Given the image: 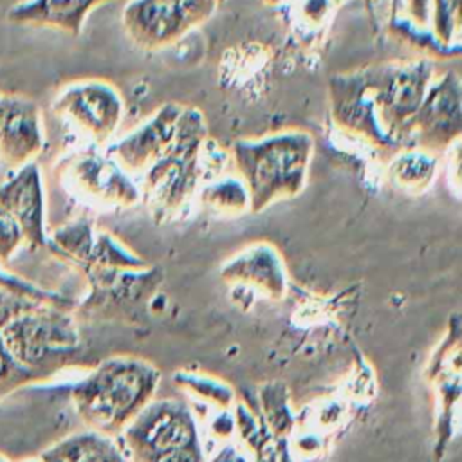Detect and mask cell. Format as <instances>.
<instances>
[{"label":"cell","mask_w":462,"mask_h":462,"mask_svg":"<svg viewBox=\"0 0 462 462\" xmlns=\"http://www.w3.org/2000/svg\"><path fill=\"white\" fill-rule=\"evenodd\" d=\"M211 462H249L235 446L227 444L224 448H220V451L213 457Z\"/></svg>","instance_id":"cell-29"},{"label":"cell","mask_w":462,"mask_h":462,"mask_svg":"<svg viewBox=\"0 0 462 462\" xmlns=\"http://www.w3.org/2000/svg\"><path fill=\"white\" fill-rule=\"evenodd\" d=\"M200 204L217 217H236L249 211V195L238 175L208 180L197 193Z\"/></svg>","instance_id":"cell-22"},{"label":"cell","mask_w":462,"mask_h":462,"mask_svg":"<svg viewBox=\"0 0 462 462\" xmlns=\"http://www.w3.org/2000/svg\"><path fill=\"white\" fill-rule=\"evenodd\" d=\"M226 0H130L123 9L128 38L157 51L173 45L189 31L208 22Z\"/></svg>","instance_id":"cell-9"},{"label":"cell","mask_w":462,"mask_h":462,"mask_svg":"<svg viewBox=\"0 0 462 462\" xmlns=\"http://www.w3.org/2000/svg\"><path fill=\"white\" fill-rule=\"evenodd\" d=\"M45 148L38 103L23 94L0 92V166L7 171L36 162Z\"/></svg>","instance_id":"cell-12"},{"label":"cell","mask_w":462,"mask_h":462,"mask_svg":"<svg viewBox=\"0 0 462 462\" xmlns=\"http://www.w3.org/2000/svg\"><path fill=\"white\" fill-rule=\"evenodd\" d=\"M25 245V236L16 220L0 208V265H7Z\"/></svg>","instance_id":"cell-28"},{"label":"cell","mask_w":462,"mask_h":462,"mask_svg":"<svg viewBox=\"0 0 462 462\" xmlns=\"http://www.w3.org/2000/svg\"><path fill=\"white\" fill-rule=\"evenodd\" d=\"M96 233L94 222L88 217H76L49 233L47 247L52 254L79 269L90 254Z\"/></svg>","instance_id":"cell-21"},{"label":"cell","mask_w":462,"mask_h":462,"mask_svg":"<svg viewBox=\"0 0 462 462\" xmlns=\"http://www.w3.org/2000/svg\"><path fill=\"white\" fill-rule=\"evenodd\" d=\"M161 370L146 359L114 356L69 388L76 413L92 431L116 437L153 401Z\"/></svg>","instance_id":"cell-3"},{"label":"cell","mask_w":462,"mask_h":462,"mask_svg":"<svg viewBox=\"0 0 462 462\" xmlns=\"http://www.w3.org/2000/svg\"><path fill=\"white\" fill-rule=\"evenodd\" d=\"M462 134V83L455 70L433 78L413 121L410 146L448 150Z\"/></svg>","instance_id":"cell-11"},{"label":"cell","mask_w":462,"mask_h":462,"mask_svg":"<svg viewBox=\"0 0 462 462\" xmlns=\"http://www.w3.org/2000/svg\"><path fill=\"white\" fill-rule=\"evenodd\" d=\"M0 291L16 294V296H23L34 301H42V303H52V305H60V307H69V309H76L74 301L56 291H49L43 289L11 271H7V267L0 265Z\"/></svg>","instance_id":"cell-25"},{"label":"cell","mask_w":462,"mask_h":462,"mask_svg":"<svg viewBox=\"0 0 462 462\" xmlns=\"http://www.w3.org/2000/svg\"><path fill=\"white\" fill-rule=\"evenodd\" d=\"M229 159L211 141L206 117L197 106H184L170 146L143 171L141 202L155 224L171 222L182 213L199 189L222 175L215 168Z\"/></svg>","instance_id":"cell-2"},{"label":"cell","mask_w":462,"mask_h":462,"mask_svg":"<svg viewBox=\"0 0 462 462\" xmlns=\"http://www.w3.org/2000/svg\"><path fill=\"white\" fill-rule=\"evenodd\" d=\"M0 337L36 381L74 365L83 352L74 309L52 303L27 301L0 325Z\"/></svg>","instance_id":"cell-5"},{"label":"cell","mask_w":462,"mask_h":462,"mask_svg":"<svg viewBox=\"0 0 462 462\" xmlns=\"http://www.w3.org/2000/svg\"><path fill=\"white\" fill-rule=\"evenodd\" d=\"M148 267L146 260L137 253L128 249L117 236L97 231L94 238V245L87 262L79 267L81 271L88 269H144Z\"/></svg>","instance_id":"cell-23"},{"label":"cell","mask_w":462,"mask_h":462,"mask_svg":"<svg viewBox=\"0 0 462 462\" xmlns=\"http://www.w3.org/2000/svg\"><path fill=\"white\" fill-rule=\"evenodd\" d=\"M431 36L444 58L460 54V0H433Z\"/></svg>","instance_id":"cell-24"},{"label":"cell","mask_w":462,"mask_h":462,"mask_svg":"<svg viewBox=\"0 0 462 462\" xmlns=\"http://www.w3.org/2000/svg\"><path fill=\"white\" fill-rule=\"evenodd\" d=\"M40 462H130V457L116 437L87 430L52 444Z\"/></svg>","instance_id":"cell-18"},{"label":"cell","mask_w":462,"mask_h":462,"mask_svg":"<svg viewBox=\"0 0 462 462\" xmlns=\"http://www.w3.org/2000/svg\"><path fill=\"white\" fill-rule=\"evenodd\" d=\"M431 5L433 0H393L390 29L410 45L444 58L430 31Z\"/></svg>","instance_id":"cell-20"},{"label":"cell","mask_w":462,"mask_h":462,"mask_svg":"<svg viewBox=\"0 0 462 462\" xmlns=\"http://www.w3.org/2000/svg\"><path fill=\"white\" fill-rule=\"evenodd\" d=\"M135 462H204L197 420L184 401H150L123 430Z\"/></svg>","instance_id":"cell-6"},{"label":"cell","mask_w":462,"mask_h":462,"mask_svg":"<svg viewBox=\"0 0 462 462\" xmlns=\"http://www.w3.org/2000/svg\"><path fill=\"white\" fill-rule=\"evenodd\" d=\"M460 316L453 314L448 328L433 348L426 365V379L435 392V446L433 455L440 460L458 431V402L462 393L460 357Z\"/></svg>","instance_id":"cell-10"},{"label":"cell","mask_w":462,"mask_h":462,"mask_svg":"<svg viewBox=\"0 0 462 462\" xmlns=\"http://www.w3.org/2000/svg\"><path fill=\"white\" fill-rule=\"evenodd\" d=\"M437 170V153L415 146H406L392 155L388 164V179L402 193L420 195L431 186Z\"/></svg>","instance_id":"cell-19"},{"label":"cell","mask_w":462,"mask_h":462,"mask_svg":"<svg viewBox=\"0 0 462 462\" xmlns=\"http://www.w3.org/2000/svg\"><path fill=\"white\" fill-rule=\"evenodd\" d=\"M52 114L87 146L106 144L117 132L125 103L121 92L105 79H78L61 87L52 103Z\"/></svg>","instance_id":"cell-8"},{"label":"cell","mask_w":462,"mask_h":462,"mask_svg":"<svg viewBox=\"0 0 462 462\" xmlns=\"http://www.w3.org/2000/svg\"><path fill=\"white\" fill-rule=\"evenodd\" d=\"M314 139L305 130H280L233 143L229 159L249 195V211L298 197L307 182Z\"/></svg>","instance_id":"cell-4"},{"label":"cell","mask_w":462,"mask_h":462,"mask_svg":"<svg viewBox=\"0 0 462 462\" xmlns=\"http://www.w3.org/2000/svg\"><path fill=\"white\" fill-rule=\"evenodd\" d=\"M54 177L65 195L87 209L114 211L141 202L134 177L96 146L63 153L54 162Z\"/></svg>","instance_id":"cell-7"},{"label":"cell","mask_w":462,"mask_h":462,"mask_svg":"<svg viewBox=\"0 0 462 462\" xmlns=\"http://www.w3.org/2000/svg\"><path fill=\"white\" fill-rule=\"evenodd\" d=\"M175 379L179 384L191 388V392L199 393L204 399L215 401L220 406H227L233 401V390L218 379H211L200 374H184V375H177Z\"/></svg>","instance_id":"cell-27"},{"label":"cell","mask_w":462,"mask_h":462,"mask_svg":"<svg viewBox=\"0 0 462 462\" xmlns=\"http://www.w3.org/2000/svg\"><path fill=\"white\" fill-rule=\"evenodd\" d=\"M110 0H20L7 11L13 25L54 29L79 36L88 14Z\"/></svg>","instance_id":"cell-17"},{"label":"cell","mask_w":462,"mask_h":462,"mask_svg":"<svg viewBox=\"0 0 462 462\" xmlns=\"http://www.w3.org/2000/svg\"><path fill=\"white\" fill-rule=\"evenodd\" d=\"M0 462H9V460H5L4 457H0Z\"/></svg>","instance_id":"cell-30"},{"label":"cell","mask_w":462,"mask_h":462,"mask_svg":"<svg viewBox=\"0 0 462 462\" xmlns=\"http://www.w3.org/2000/svg\"><path fill=\"white\" fill-rule=\"evenodd\" d=\"M220 278L229 285L251 289L269 300H282L287 292V271L278 249L269 242H254L226 260Z\"/></svg>","instance_id":"cell-16"},{"label":"cell","mask_w":462,"mask_h":462,"mask_svg":"<svg viewBox=\"0 0 462 462\" xmlns=\"http://www.w3.org/2000/svg\"><path fill=\"white\" fill-rule=\"evenodd\" d=\"M0 208L16 220L27 245L47 247L45 184L38 162H29L7 173L0 182Z\"/></svg>","instance_id":"cell-14"},{"label":"cell","mask_w":462,"mask_h":462,"mask_svg":"<svg viewBox=\"0 0 462 462\" xmlns=\"http://www.w3.org/2000/svg\"><path fill=\"white\" fill-rule=\"evenodd\" d=\"M435 78L431 60L366 65L328 78L330 117L345 134L384 150L410 146L415 116Z\"/></svg>","instance_id":"cell-1"},{"label":"cell","mask_w":462,"mask_h":462,"mask_svg":"<svg viewBox=\"0 0 462 462\" xmlns=\"http://www.w3.org/2000/svg\"><path fill=\"white\" fill-rule=\"evenodd\" d=\"M38 462H40V460H38Z\"/></svg>","instance_id":"cell-31"},{"label":"cell","mask_w":462,"mask_h":462,"mask_svg":"<svg viewBox=\"0 0 462 462\" xmlns=\"http://www.w3.org/2000/svg\"><path fill=\"white\" fill-rule=\"evenodd\" d=\"M31 383H36V377L13 359L0 337V399Z\"/></svg>","instance_id":"cell-26"},{"label":"cell","mask_w":462,"mask_h":462,"mask_svg":"<svg viewBox=\"0 0 462 462\" xmlns=\"http://www.w3.org/2000/svg\"><path fill=\"white\" fill-rule=\"evenodd\" d=\"M87 298L76 307L78 316H112L130 303L146 300L161 282L157 267L144 269H88Z\"/></svg>","instance_id":"cell-13"},{"label":"cell","mask_w":462,"mask_h":462,"mask_svg":"<svg viewBox=\"0 0 462 462\" xmlns=\"http://www.w3.org/2000/svg\"><path fill=\"white\" fill-rule=\"evenodd\" d=\"M186 105L164 103L132 132L106 146L110 155L130 175L144 171L173 141Z\"/></svg>","instance_id":"cell-15"}]
</instances>
